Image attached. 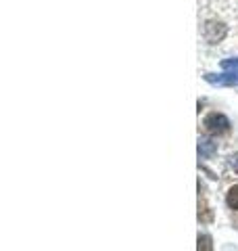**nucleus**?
<instances>
[{
    "mask_svg": "<svg viewBox=\"0 0 238 251\" xmlns=\"http://www.w3.org/2000/svg\"><path fill=\"white\" fill-rule=\"evenodd\" d=\"M196 251H213V239L209 237V234H198V247Z\"/></svg>",
    "mask_w": 238,
    "mask_h": 251,
    "instance_id": "obj_5",
    "label": "nucleus"
},
{
    "mask_svg": "<svg viewBox=\"0 0 238 251\" xmlns=\"http://www.w3.org/2000/svg\"><path fill=\"white\" fill-rule=\"evenodd\" d=\"M221 69L228 74H238V57L236 59H224L221 61Z\"/></svg>",
    "mask_w": 238,
    "mask_h": 251,
    "instance_id": "obj_7",
    "label": "nucleus"
},
{
    "mask_svg": "<svg viewBox=\"0 0 238 251\" xmlns=\"http://www.w3.org/2000/svg\"><path fill=\"white\" fill-rule=\"evenodd\" d=\"M228 34V27L224 25V23H217V21H207L203 25V38L207 40L209 44H217L226 38Z\"/></svg>",
    "mask_w": 238,
    "mask_h": 251,
    "instance_id": "obj_1",
    "label": "nucleus"
},
{
    "mask_svg": "<svg viewBox=\"0 0 238 251\" xmlns=\"http://www.w3.org/2000/svg\"><path fill=\"white\" fill-rule=\"evenodd\" d=\"M215 151H217V145L213 143L211 138H198V155H201L203 159H207V157H211Z\"/></svg>",
    "mask_w": 238,
    "mask_h": 251,
    "instance_id": "obj_4",
    "label": "nucleus"
},
{
    "mask_svg": "<svg viewBox=\"0 0 238 251\" xmlns=\"http://www.w3.org/2000/svg\"><path fill=\"white\" fill-rule=\"evenodd\" d=\"M205 80L213 86H238V74H221V75H215V74H205Z\"/></svg>",
    "mask_w": 238,
    "mask_h": 251,
    "instance_id": "obj_3",
    "label": "nucleus"
},
{
    "mask_svg": "<svg viewBox=\"0 0 238 251\" xmlns=\"http://www.w3.org/2000/svg\"><path fill=\"white\" fill-rule=\"evenodd\" d=\"M226 203H228V207H230V209H238V184L232 186V188L228 191Z\"/></svg>",
    "mask_w": 238,
    "mask_h": 251,
    "instance_id": "obj_6",
    "label": "nucleus"
},
{
    "mask_svg": "<svg viewBox=\"0 0 238 251\" xmlns=\"http://www.w3.org/2000/svg\"><path fill=\"white\" fill-rule=\"evenodd\" d=\"M203 126L209 134H224V132H228V128H230V122H228V117L221 115V113H209L205 117Z\"/></svg>",
    "mask_w": 238,
    "mask_h": 251,
    "instance_id": "obj_2",
    "label": "nucleus"
},
{
    "mask_svg": "<svg viewBox=\"0 0 238 251\" xmlns=\"http://www.w3.org/2000/svg\"><path fill=\"white\" fill-rule=\"evenodd\" d=\"M228 166H230V170L238 172V153H234V155L228 157Z\"/></svg>",
    "mask_w": 238,
    "mask_h": 251,
    "instance_id": "obj_8",
    "label": "nucleus"
}]
</instances>
